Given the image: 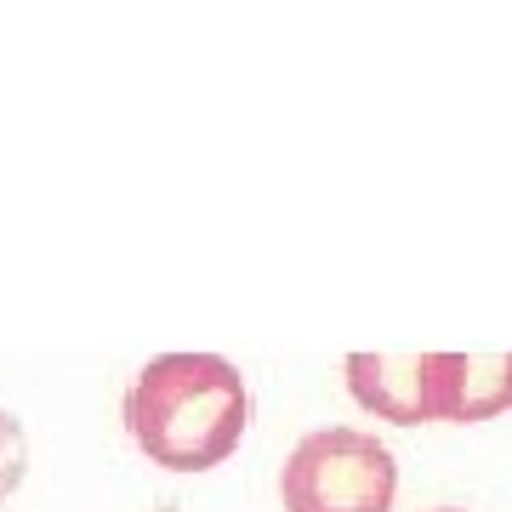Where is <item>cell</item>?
<instances>
[{"instance_id": "1", "label": "cell", "mask_w": 512, "mask_h": 512, "mask_svg": "<svg viewBox=\"0 0 512 512\" xmlns=\"http://www.w3.org/2000/svg\"><path fill=\"white\" fill-rule=\"evenodd\" d=\"M126 433L165 473H211L251 427V387L222 353H154L126 387Z\"/></svg>"}, {"instance_id": "2", "label": "cell", "mask_w": 512, "mask_h": 512, "mask_svg": "<svg viewBox=\"0 0 512 512\" xmlns=\"http://www.w3.org/2000/svg\"><path fill=\"white\" fill-rule=\"evenodd\" d=\"M285 512H393L399 461L365 427H319L279 467Z\"/></svg>"}, {"instance_id": "3", "label": "cell", "mask_w": 512, "mask_h": 512, "mask_svg": "<svg viewBox=\"0 0 512 512\" xmlns=\"http://www.w3.org/2000/svg\"><path fill=\"white\" fill-rule=\"evenodd\" d=\"M512 410V353H427V421H495Z\"/></svg>"}, {"instance_id": "4", "label": "cell", "mask_w": 512, "mask_h": 512, "mask_svg": "<svg viewBox=\"0 0 512 512\" xmlns=\"http://www.w3.org/2000/svg\"><path fill=\"white\" fill-rule=\"evenodd\" d=\"M348 393L353 404L376 421H399V427H421L427 421V353H348Z\"/></svg>"}, {"instance_id": "5", "label": "cell", "mask_w": 512, "mask_h": 512, "mask_svg": "<svg viewBox=\"0 0 512 512\" xmlns=\"http://www.w3.org/2000/svg\"><path fill=\"white\" fill-rule=\"evenodd\" d=\"M23 473H29V439H23V421L12 410H0V507L18 495Z\"/></svg>"}, {"instance_id": "6", "label": "cell", "mask_w": 512, "mask_h": 512, "mask_svg": "<svg viewBox=\"0 0 512 512\" xmlns=\"http://www.w3.org/2000/svg\"><path fill=\"white\" fill-rule=\"evenodd\" d=\"M433 512H467V507H433Z\"/></svg>"}]
</instances>
